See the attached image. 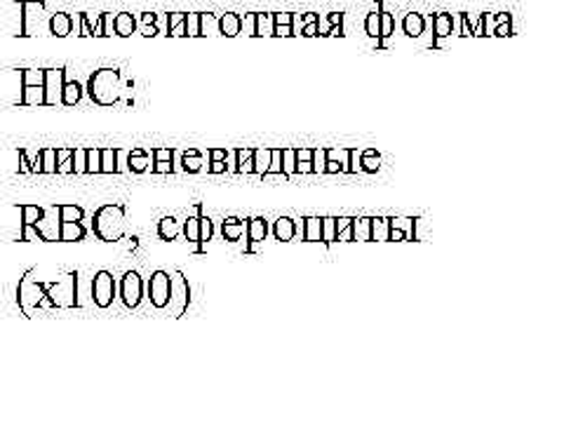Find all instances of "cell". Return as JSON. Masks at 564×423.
<instances>
[{"mask_svg":"<svg viewBox=\"0 0 564 423\" xmlns=\"http://www.w3.org/2000/svg\"><path fill=\"white\" fill-rule=\"evenodd\" d=\"M126 228V207L122 205H101L93 217V231L104 242H116L122 238Z\"/></svg>","mask_w":564,"mask_h":423,"instance_id":"cell-1","label":"cell"},{"mask_svg":"<svg viewBox=\"0 0 564 423\" xmlns=\"http://www.w3.org/2000/svg\"><path fill=\"white\" fill-rule=\"evenodd\" d=\"M52 290H55V285H52V282L33 278V271H29V273L24 275V280H22L20 290H17V302H20V308H22L26 315H31L35 308L45 306V296H52V294H50ZM52 302H55V304L59 306L57 296H52Z\"/></svg>","mask_w":564,"mask_h":423,"instance_id":"cell-2","label":"cell"},{"mask_svg":"<svg viewBox=\"0 0 564 423\" xmlns=\"http://www.w3.org/2000/svg\"><path fill=\"white\" fill-rule=\"evenodd\" d=\"M87 93L97 106H113L120 99V74L113 68H101L87 83Z\"/></svg>","mask_w":564,"mask_h":423,"instance_id":"cell-3","label":"cell"},{"mask_svg":"<svg viewBox=\"0 0 564 423\" xmlns=\"http://www.w3.org/2000/svg\"><path fill=\"white\" fill-rule=\"evenodd\" d=\"M170 304H174V317H182L191 304V285L182 271L172 275V290H170ZM167 304V306H170Z\"/></svg>","mask_w":564,"mask_h":423,"instance_id":"cell-4","label":"cell"},{"mask_svg":"<svg viewBox=\"0 0 564 423\" xmlns=\"http://www.w3.org/2000/svg\"><path fill=\"white\" fill-rule=\"evenodd\" d=\"M93 299L99 308H109L116 299V278L109 271H99L93 280Z\"/></svg>","mask_w":564,"mask_h":423,"instance_id":"cell-5","label":"cell"},{"mask_svg":"<svg viewBox=\"0 0 564 423\" xmlns=\"http://www.w3.org/2000/svg\"><path fill=\"white\" fill-rule=\"evenodd\" d=\"M172 290V275L165 271H155L149 280V299L155 308H167Z\"/></svg>","mask_w":564,"mask_h":423,"instance_id":"cell-6","label":"cell"},{"mask_svg":"<svg viewBox=\"0 0 564 423\" xmlns=\"http://www.w3.org/2000/svg\"><path fill=\"white\" fill-rule=\"evenodd\" d=\"M120 299L128 308H137L141 304V299H144V280H141L137 271H130L126 273V278H122Z\"/></svg>","mask_w":564,"mask_h":423,"instance_id":"cell-7","label":"cell"},{"mask_svg":"<svg viewBox=\"0 0 564 423\" xmlns=\"http://www.w3.org/2000/svg\"><path fill=\"white\" fill-rule=\"evenodd\" d=\"M416 221L414 217H391L388 219V240L393 242H414L416 238Z\"/></svg>","mask_w":564,"mask_h":423,"instance_id":"cell-8","label":"cell"},{"mask_svg":"<svg viewBox=\"0 0 564 423\" xmlns=\"http://www.w3.org/2000/svg\"><path fill=\"white\" fill-rule=\"evenodd\" d=\"M62 87H64V68H47L45 70V106L62 104Z\"/></svg>","mask_w":564,"mask_h":423,"instance_id":"cell-9","label":"cell"},{"mask_svg":"<svg viewBox=\"0 0 564 423\" xmlns=\"http://www.w3.org/2000/svg\"><path fill=\"white\" fill-rule=\"evenodd\" d=\"M245 234H247V247H245V252L250 254V252H254V247H257L259 242L267 240V236H269V221L263 219V217H254V219H250V224H247Z\"/></svg>","mask_w":564,"mask_h":423,"instance_id":"cell-10","label":"cell"},{"mask_svg":"<svg viewBox=\"0 0 564 423\" xmlns=\"http://www.w3.org/2000/svg\"><path fill=\"white\" fill-rule=\"evenodd\" d=\"M85 226L80 221H62L59 219V242H80L85 240Z\"/></svg>","mask_w":564,"mask_h":423,"instance_id":"cell-11","label":"cell"},{"mask_svg":"<svg viewBox=\"0 0 564 423\" xmlns=\"http://www.w3.org/2000/svg\"><path fill=\"white\" fill-rule=\"evenodd\" d=\"M296 231H299V226H296V221L290 219V217H280V219L273 224V236H275V240H280V242H292L294 236H296Z\"/></svg>","mask_w":564,"mask_h":423,"instance_id":"cell-12","label":"cell"},{"mask_svg":"<svg viewBox=\"0 0 564 423\" xmlns=\"http://www.w3.org/2000/svg\"><path fill=\"white\" fill-rule=\"evenodd\" d=\"M151 161H153V158H151L149 151L134 149L128 155V170L130 172H147V170H151Z\"/></svg>","mask_w":564,"mask_h":423,"instance_id":"cell-13","label":"cell"},{"mask_svg":"<svg viewBox=\"0 0 564 423\" xmlns=\"http://www.w3.org/2000/svg\"><path fill=\"white\" fill-rule=\"evenodd\" d=\"M245 221L242 219H236V217H231V219H226L224 224H221V234H224V240H228V242H238L240 238H242V234H245Z\"/></svg>","mask_w":564,"mask_h":423,"instance_id":"cell-14","label":"cell"},{"mask_svg":"<svg viewBox=\"0 0 564 423\" xmlns=\"http://www.w3.org/2000/svg\"><path fill=\"white\" fill-rule=\"evenodd\" d=\"M24 106H45V85H31L22 87V99Z\"/></svg>","mask_w":564,"mask_h":423,"instance_id":"cell-15","label":"cell"},{"mask_svg":"<svg viewBox=\"0 0 564 423\" xmlns=\"http://www.w3.org/2000/svg\"><path fill=\"white\" fill-rule=\"evenodd\" d=\"M304 240L306 242H323V219L321 217L304 219Z\"/></svg>","mask_w":564,"mask_h":423,"instance_id":"cell-16","label":"cell"},{"mask_svg":"<svg viewBox=\"0 0 564 423\" xmlns=\"http://www.w3.org/2000/svg\"><path fill=\"white\" fill-rule=\"evenodd\" d=\"M180 231H182L180 224H176V219H172V217H165L158 221V236H161V240H165V242H172L180 238Z\"/></svg>","mask_w":564,"mask_h":423,"instance_id":"cell-17","label":"cell"},{"mask_svg":"<svg viewBox=\"0 0 564 423\" xmlns=\"http://www.w3.org/2000/svg\"><path fill=\"white\" fill-rule=\"evenodd\" d=\"M252 153H254V149H238V151H234L236 172H238V174H250V172H254Z\"/></svg>","mask_w":564,"mask_h":423,"instance_id":"cell-18","label":"cell"},{"mask_svg":"<svg viewBox=\"0 0 564 423\" xmlns=\"http://www.w3.org/2000/svg\"><path fill=\"white\" fill-rule=\"evenodd\" d=\"M80 97H83V87H80V83H76V80H64V87H62V104L64 106H76L78 101H80Z\"/></svg>","mask_w":564,"mask_h":423,"instance_id":"cell-19","label":"cell"},{"mask_svg":"<svg viewBox=\"0 0 564 423\" xmlns=\"http://www.w3.org/2000/svg\"><path fill=\"white\" fill-rule=\"evenodd\" d=\"M388 240V219L375 217L369 219V242H386Z\"/></svg>","mask_w":564,"mask_h":423,"instance_id":"cell-20","label":"cell"},{"mask_svg":"<svg viewBox=\"0 0 564 423\" xmlns=\"http://www.w3.org/2000/svg\"><path fill=\"white\" fill-rule=\"evenodd\" d=\"M198 221H200V245L198 252H205V245L215 236V226H212V219L203 215V205H198Z\"/></svg>","mask_w":564,"mask_h":423,"instance_id":"cell-21","label":"cell"},{"mask_svg":"<svg viewBox=\"0 0 564 423\" xmlns=\"http://www.w3.org/2000/svg\"><path fill=\"white\" fill-rule=\"evenodd\" d=\"M379 167H381V158L375 149H367L360 153V170L375 174V172H379Z\"/></svg>","mask_w":564,"mask_h":423,"instance_id":"cell-22","label":"cell"},{"mask_svg":"<svg viewBox=\"0 0 564 423\" xmlns=\"http://www.w3.org/2000/svg\"><path fill=\"white\" fill-rule=\"evenodd\" d=\"M252 161H254V174L263 176L271 165V149H254Z\"/></svg>","mask_w":564,"mask_h":423,"instance_id":"cell-23","label":"cell"},{"mask_svg":"<svg viewBox=\"0 0 564 423\" xmlns=\"http://www.w3.org/2000/svg\"><path fill=\"white\" fill-rule=\"evenodd\" d=\"M118 172V149H101V174Z\"/></svg>","mask_w":564,"mask_h":423,"instance_id":"cell-24","label":"cell"},{"mask_svg":"<svg viewBox=\"0 0 564 423\" xmlns=\"http://www.w3.org/2000/svg\"><path fill=\"white\" fill-rule=\"evenodd\" d=\"M20 212H22V217H24L22 226H35L45 215V209L39 207V205H22Z\"/></svg>","mask_w":564,"mask_h":423,"instance_id":"cell-25","label":"cell"},{"mask_svg":"<svg viewBox=\"0 0 564 423\" xmlns=\"http://www.w3.org/2000/svg\"><path fill=\"white\" fill-rule=\"evenodd\" d=\"M402 26H404V33L412 35V39H416V35L423 33V26H426V22H423L421 14L412 12V14L404 17V24Z\"/></svg>","mask_w":564,"mask_h":423,"instance_id":"cell-26","label":"cell"},{"mask_svg":"<svg viewBox=\"0 0 564 423\" xmlns=\"http://www.w3.org/2000/svg\"><path fill=\"white\" fill-rule=\"evenodd\" d=\"M203 165H205V161H203V155L196 149H188L184 153V172L196 174V172L203 170Z\"/></svg>","mask_w":564,"mask_h":423,"instance_id":"cell-27","label":"cell"},{"mask_svg":"<svg viewBox=\"0 0 564 423\" xmlns=\"http://www.w3.org/2000/svg\"><path fill=\"white\" fill-rule=\"evenodd\" d=\"M350 240L369 242V219L367 217L352 219V224H350Z\"/></svg>","mask_w":564,"mask_h":423,"instance_id":"cell-28","label":"cell"},{"mask_svg":"<svg viewBox=\"0 0 564 423\" xmlns=\"http://www.w3.org/2000/svg\"><path fill=\"white\" fill-rule=\"evenodd\" d=\"M282 174L292 180L296 174V149H282Z\"/></svg>","mask_w":564,"mask_h":423,"instance_id":"cell-29","label":"cell"},{"mask_svg":"<svg viewBox=\"0 0 564 423\" xmlns=\"http://www.w3.org/2000/svg\"><path fill=\"white\" fill-rule=\"evenodd\" d=\"M74 149H57V174H74Z\"/></svg>","mask_w":564,"mask_h":423,"instance_id":"cell-30","label":"cell"},{"mask_svg":"<svg viewBox=\"0 0 564 423\" xmlns=\"http://www.w3.org/2000/svg\"><path fill=\"white\" fill-rule=\"evenodd\" d=\"M184 236H186L188 242L196 245V250H198V245H200V221H198V217H188L186 219Z\"/></svg>","mask_w":564,"mask_h":423,"instance_id":"cell-31","label":"cell"},{"mask_svg":"<svg viewBox=\"0 0 564 423\" xmlns=\"http://www.w3.org/2000/svg\"><path fill=\"white\" fill-rule=\"evenodd\" d=\"M57 215L62 221H83L85 212L83 207H76V205H57Z\"/></svg>","mask_w":564,"mask_h":423,"instance_id":"cell-32","label":"cell"},{"mask_svg":"<svg viewBox=\"0 0 564 423\" xmlns=\"http://www.w3.org/2000/svg\"><path fill=\"white\" fill-rule=\"evenodd\" d=\"M271 176H282L285 180V174H282V149H271V165L263 174V180H271Z\"/></svg>","mask_w":564,"mask_h":423,"instance_id":"cell-33","label":"cell"},{"mask_svg":"<svg viewBox=\"0 0 564 423\" xmlns=\"http://www.w3.org/2000/svg\"><path fill=\"white\" fill-rule=\"evenodd\" d=\"M85 174H101V149H87Z\"/></svg>","mask_w":564,"mask_h":423,"instance_id":"cell-34","label":"cell"},{"mask_svg":"<svg viewBox=\"0 0 564 423\" xmlns=\"http://www.w3.org/2000/svg\"><path fill=\"white\" fill-rule=\"evenodd\" d=\"M350 224H352V219H350V217H339V219H334V228H337V236H334V240L352 242V240H350Z\"/></svg>","mask_w":564,"mask_h":423,"instance_id":"cell-35","label":"cell"},{"mask_svg":"<svg viewBox=\"0 0 564 423\" xmlns=\"http://www.w3.org/2000/svg\"><path fill=\"white\" fill-rule=\"evenodd\" d=\"M43 172L45 174H57V149H43Z\"/></svg>","mask_w":564,"mask_h":423,"instance_id":"cell-36","label":"cell"},{"mask_svg":"<svg viewBox=\"0 0 564 423\" xmlns=\"http://www.w3.org/2000/svg\"><path fill=\"white\" fill-rule=\"evenodd\" d=\"M31 85H45V70L26 68L22 74V87H31Z\"/></svg>","mask_w":564,"mask_h":423,"instance_id":"cell-37","label":"cell"},{"mask_svg":"<svg viewBox=\"0 0 564 423\" xmlns=\"http://www.w3.org/2000/svg\"><path fill=\"white\" fill-rule=\"evenodd\" d=\"M313 174H325V165H327V149H313Z\"/></svg>","mask_w":564,"mask_h":423,"instance_id":"cell-38","label":"cell"},{"mask_svg":"<svg viewBox=\"0 0 564 423\" xmlns=\"http://www.w3.org/2000/svg\"><path fill=\"white\" fill-rule=\"evenodd\" d=\"M221 31L224 35H238L240 33V20L236 14H226L221 20Z\"/></svg>","mask_w":564,"mask_h":423,"instance_id":"cell-39","label":"cell"},{"mask_svg":"<svg viewBox=\"0 0 564 423\" xmlns=\"http://www.w3.org/2000/svg\"><path fill=\"white\" fill-rule=\"evenodd\" d=\"M70 161H74V174H85L87 149H74V155H70Z\"/></svg>","mask_w":564,"mask_h":423,"instance_id":"cell-40","label":"cell"},{"mask_svg":"<svg viewBox=\"0 0 564 423\" xmlns=\"http://www.w3.org/2000/svg\"><path fill=\"white\" fill-rule=\"evenodd\" d=\"M435 33H437V39H445V35L452 33V20L447 14L435 17Z\"/></svg>","mask_w":564,"mask_h":423,"instance_id":"cell-41","label":"cell"},{"mask_svg":"<svg viewBox=\"0 0 564 423\" xmlns=\"http://www.w3.org/2000/svg\"><path fill=\"white\" fill-rule=\"evenodd\" d=\"M334 219H337V217H325L323 219V242L325 245H332L334 236H337V228H334Z\"/></svg>","mask_w":564,"mask_h":423,"instance_id":"cell-42","label":"cell"},{"mask_svg":"<svg viewBox=\"0 0 564 423\" xmlns=\"http://www.w3.org/2000/svg\"><path fill=\"white\" fill-rule=\"evenodd\" d=\"M275 22H278L275 24V35H292V29H290L292 17L290 14H280Z\"/></svg>","mask_w":564,"mask_h":423,"instance_id":"cell-43","label":"cell"},{"mask_svg":"<svg viewBox=\"0 0 564 423\" xmlns=\"http://www.w3.org/2000/svg\"><path fill=\"white\" fill-rule=\"evenodd\" d=\"M367 33H369V35H375V39H377V35L381 33V20H379V14H377V12L367 17Z\"/></svg>","mask_w":564,"mask_h":423,"instance_id":"cell-44","label":"cell"},{"mask_svg":"<svg viewBox=\"0 0 564 423\" xmlns=\"http://www.w3.org/2000/svg\"><path fill=\"white\" fill-rule=\"evenodd\" d=\"M360 172V151L358 149H350L348 155V174H358Z\"/></svg>","mask_w":564,"mask_h":423,"instance_id":"cell-45","label":"cell"},{"mask_svg":"<svg viewBox=\"0 0 564 423\" xmlns=\"http://www.w3.org/2000/svg\"><path fill=\"white\" fill-rule=\"evenodd\" d=\"M379 20H381V33L379 35H391V31H393V20H391V14H386V12H379Z\"/></svg>","mask_w":564,"mask_h":423,"instance_id":"cell-46","label":"cell"},{"mask_svg":"<svg viewBox=\"0 0 564 423\" xmlns=\"http://www.w3.org/2000/svg\"><path fill=\"white\" fill-rule=\"evenodd\" d=\"M52 29H55L57 35H66L68 33V20L64 14H57L55 22H52Z\"/></svg>","mask_w":564,"mask_h":423,"instance_id":"cell-47","label":"cell"},{"mask_svg":"<svg viewBox=\"0 0 564 423\" xmlns=\"http://www.w3.org/2000/svg\"><path fill=\"white\" fill-rule=\"evenodd\" d=\"M151 170H153L155 174H172V172H174L172 161H153Z\"/></svg>","mask_w":564,"mask_h":423,"instance_id":"cell-48","label":"cell"},{"mask_svg":"<svg viewBox=\"0 0 564 423\" xmlns=\"http://www.w3.org/2000/svg\"><path fill=\"white\" fill-rule=\"evenodd\" d=\"M132 29H134V22L130 20V17H120V20H118V33L120 35H130Z\"/></svg>","mask_w":564,"mask_h":423,"instance_id":"cell-49","label":"cell"},{"mask_svg":"<svg viewBox=\"0 0 564 423\" xmlns=\"http://www.w3.org/2000/svg\"><path fill=\"white\" fill-rule=\"evenodd\" d=\"M207 172H212V174H224V172H226V163H224V161H212L209 167H207Z\"/></svg>","mask_w":564,"mask_h":423,"instance_id":"cell-50","label":"cell"},{"mask_svg":"<svg viewBox=\"0 0 564 423\" xmlns=\"http://www.w3.org/2000/svg\"><path fill=\"white\" fill-rule=\"evenodd\" d=\"M226 149H209V158L212 161H226Z\"/></svg>","mask_w":564,"mask_h":423,"instance_id":"cell-51","label":"cell"},{"mask_svg":"<svg viewBox=\"0 0 564 423\" xmlns=\"http://www.w3.org/2000/svg\"><path fill=\"white\" fill-rule=\"evenodd\" d=\"M31 172H33V174L43 172V155H41V151H39V155H35V161L31 163Z\"/></svg>","mask_w":564,"mask_h":423,"instance_id":"cell-52","label":"cell"},{"mask_svg":"<svg viewBox=\"0 0 564 423\" xmlns=\"http://www.w3.org/2000/svg\"><path fill=\"white\" fill-rule=\"evenodd\" d=\"M315 31H317V29H315V24H311V26L306 29V35H315Z\"/></svg>","mask_w":564,"mask_h":423,"instance_id":"cell-53","label":"cell"}]
</instances>
